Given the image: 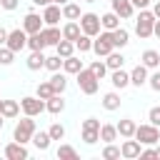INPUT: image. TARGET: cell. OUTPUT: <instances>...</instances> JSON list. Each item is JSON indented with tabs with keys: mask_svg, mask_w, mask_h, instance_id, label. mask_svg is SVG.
<instances>
[{
	"mask_svg": "<svg viewBox=\"0 0 160 160\" xmlns=\"http://www.w3.org/2000/svg\"><path fill=\"white\" fill-rule=\"evenodd\" d=\"M155 12L152 10H148V8H142L140 12H138V18H135V35L140 38V40H148V38H152V30H155Z\"/></svg>",
	"mask_w": 160,
	"mask_h": 160,
	"instance_id": "obj_1",
	"label": "cell"
},
{
	"mask_svg": "<svg viewBox=\"0 0 160 160\" xmlns=\"http://www.w3.org/2000/svg\"><path fill=\"white\" fill-rule=\"evenodd\" d=\"M35 130H38V125H35V120H32L30 115H25L22 120H18V122H15V128H12V140H18V142H22V145H28V142L32 140V135H35Z\"/></svg>",
	"mask_w": 160,
	"mask_h": 160,
	"instance_id": "obj_2",
	"label": "cell"
},
{
	"mask_svg": "<svg viewBox=\"0 0 160 160\" xmlns=\"http://www.w3.org/2000/svg\"><path fill=\"white\" fill-rule=\"evenodd\" d=\"M112 50H115V45H112V30H100V35L92 38V52L98 58H108Z\"/></svg>",
	"mask_w": 160,
	"mask_h": 160,
	"instance_id": "obj_3",
	"label": "cell"
},
{
	"mask_svg": "<svg viewBox=\"0 0 160 160\" xmlns=\"http://www.w3.org/2000/svg\"><path fill=\"white\" fill-rule=\"evenodd\" d=\"M75 78H78V88H80V92H85V95H95V92H98L100 80L92 75V70H90V68H82Z\"/></svg>",
	"mask_w": 160,
	"mask_h": 160,
	"instance_id": "obj_4",
	"label": "cell"
},
{
	"mask_svg": "<svg viewBox=\"0 0 160 160\" xmlns=\"http://www.w3.org/2000/svg\"><path fill=\"white\" fill-rule=\"evenodd\" d=\"M135 140H140V145H158V140H160V128L152 125V122L138 125V130H135Z\"/></svg>",
	"mask_w": 160,
	"mask_h": 160,
	"instance_id": "obj_5",
	"label": "cell"
},
{
	"mask_svg": "<svg viewBox=\"0 0 160 160\" xmlns=\"http://www.w3.org/2000/svg\"><path fill=\"white\" fill-rule=\"evenodd\" d=\"M78 22H80V30H82L85 35H90V38H98L100 30H102V25H100V15H98V12H82Z\"/></svg>",
	"mask_w": 160,
	"mask_h": 160,
	"instance_id": "obj_6",
	"label": "cell"
},
{
	"mask_svg": "<svg viewBox=\"0 0 160 160\" xmlns=\"http://www.w3.org/2000/svg\"><path fill=\"white\" fill-rule=\"evenodd\" d=\"M20 108H22V112L30 115V118H38V115H42V112L48 110V108H45V100L38 98V95H25V98L20 100Z\"/></svg>",
	"mask_w": 160,
	"mask_h": 160,
	"instance_id": "obj_7",
	"label": "cell"
},
{
	"mask_svg": "<svg viewBox=\"0 0 160 160\" xmlns=\"http://www.w3.org/2000/svg\"><path fill=\"white\" fill-rule=\"evenodd\" d=\"M12 52H20V50H25L28 48V32L22 30V28H15V30H10L8 32V42H5Z\"/></svg>",
	"mask_w": 160,
	"mask_h": 160,
	"instance_id": "obj_8",
	"label": "cell"
},
{
	"mask_svg": "<svg viewBox=\"0 0 160 160\" xmlns=\"http://www.w3.org/2000/svg\"><path fill=\"white\" fill-rule=\"evenodd\" d=\"M2 155L8 158V160H28V148L22 145V142H18V140H12V142H8L5 148H2Z\"/></svg>",
	"mask_w": 160,
	"mask_h": 160,
	"instance_id": "obj_9",
	"label": "cell"
},
{
	"mask_svg": "<svg viewBox=\"0 0 160 160\" xmlns=\"http://www.w3.org/2000/svg\"><path fill=\"white\" fill-rule=\"evenodd\" d=\"M45 28V20H42V15H38V12H28L25 18H22V30L28 32V35H32V32H40Z\"/></svg>",
	"mask_w": 160,
	"mask_h": 160,
	"instance_id": "obj_10",
	"label": "cell"
},
{
	"mask_svg": "<svg viewBox=\"0 0 160 160\" xmlns=\"http://www.w3.org/2000/svg\"><path fill=\"white\" fill-rule=\"evenodd\" d=\"M140 150H142V145H140V140H135V138H125L122 145H120V152H122L125 160H135V158H140Z\"/></svg>",
	"mask_w": 160,
	"mask_h": 160,
	"instance_id": "obj_11",
	"label": "cell"
},
{
	"mask_svg": "<svg viewBox=\"0 0 160 160\" xmlns=\"http://www.w3.org/2000/svg\"><path fill=\"white\" fill-rule=\"evenodd\" d=\"M110 10L120 15V20H130L135 15V5L130 0H110Z\"/></svg>",
	"mask_w": 160,
	"mask_h": 160,
	"instance_id": "obj_12",
	"label": "cell"
},
{
	"mask_svg": "<svg viewBox=\"0 0 160 160\" xmlns=\"http://www.w3.org/2000/svg\"><path fill=\"white\" fill-rule=\"evenodd\" d=\"M42 20H45V25H58L60 20H65V18H62V5H58V2L45 5V10H42Z\"/></svg>",
	"mask_w": 160,
	"mask_h": 160,
	"instance_id": "obj_13",
	"label": "cell"
},
{
	"mask_svg": "<svg viewBox=\"0 0 160 160\" xmlns=\"http://www.w3.org/2000/svg\"><path fill=\"white\" fill-rule=\"evenodd\" d=\"M110 82H112V88H115V90H125V88L130 85V72H128V70H122V68L110 70Z\"/></svg>",
	"mask_w": 160,
	"mask_h": 160,
	"instance_id": "obj_14",
	"label": "cell"
},
{
	"mask_svg": "<svg viewBox=\"0 0 160 160\" xmlns=\"http://www.w3.org/2000/svg\"><path fill=\"white\" fill-rule=\"evenodd\" d=\"M148 68L140 62V65H135L132 70H130V85H135V88H142V85H148Z\"/></svg>",
	"mask_w": 160,
	"mask_h": 160,
	"instance_id": "obj_15",
	"label": "cell"
},
{
	"mask_svg": "<svg viewBox=\"0 0 160 160\" xmlns=\"http://www.w3.org/2000/svg\"><path fill=\"white\" fill-rule=\"evenodd\" d=\"M82 68H85V65H82V60H80L78 55L62 58V72H65V75H78Z\"/></svg>",
	"mask_w": 160,
	"mask_h": 160,
	"instance_id": "obj_16",
	"label": "cell"
},
{
	"mask_svg": "<svg viewBox=\"0 0 160 160\" xmlns=\"http://www.w3.org/2000/svg\"><path fill=\"white\" fill-rule=\"evenodd\" d=\"M42 35H45V42L55 48V45L62 40V28H58V25H45V28H42Z\"/></svg>",
	"mask_w": 160,
	"mask_h": 160,
	"instance_id": "obj_17",
	"label": "cell"
},
{
	"mask_svg": "<svg viewBox=\"0 0 160 160\" xmlns=\"http://www.w3.org/2000/svg\"><path fill=\"white\" fill-rule=\"evenodd\" d=\"M120 92L118 90H110V92H105L102 95V108L108 110V112H115V110H120Z\"/></svg>",
	"mask_w": 160,
	"mask_h": 160,
	"instance_id": "obj_18",
	"label": "cell"
},
{
	"mask_svg": "<svg viewBox=\"0 0 160 160\" xmlns=\"http://www.w3.org/2000/svg\"><path fill=\"white\" fill-rule=\"evenodd\" d=\"M80 35H82V30H80V22H78V20H68V22L62 25V38H65V40H72V42H75Z\"/></svg>",
	"mask_w": 160,
	"mask_h": 160,
	"instance_id": "obj_19",
	"label": "cell"
},
{
	"mask_svg": "<svg viewBox=\"0 0 160 160\" xmlns=\"http://www.w3.org/2000/svg\"><path fill=\"white\" fill-rule=\"evenodd\" d=\"M45 108H48L50 115H60V112L65 110V100H62V95L55 92L52 98H48V100H45Z\"/></svg>",
	"mask_w": 160,
	"mask_h": 160,
	"instance_id": "obj_20",
	"label": "cell"
},
{
	"mask_svg": "<svg viewBox=\"0 0 160 160\" xmlns=\"http://www.w3.org/2000/svg\"><path fill=\"white\" fill-rule=\"evenodd\" d=\"M135 130H138V122L130 120V118H122L118 122V135L120 138H135Z\"/></svg>",
	"mask_w": 160,
	"mask_h": 160,
	"instance_id": "obj_21",
	"label": "cell"
},
{
	"mask_svg": "<svg viewBox=\"0 0 160 160\" xmlns=\"http://www.w3.org/2000/svg\"><path fill=\"white\" fill-rule=\"evenodd\" d=\"M140 62H142L148 70H158V68H160V52H158V50H145L142 58H140Z\"/></svg>",
	"mask_w": 160,
	"mask_h": 160,
	"instance_id": "obj_22",
	"label": "cell"
},
{
	"mask_svg": "<svg viewBox=\"0 0 160 160\" xmlns=\"http://www.w3.org/2000/svg\"><path fill=\"white\" fill-rule=\"evenodd\" d=\"M25 65H28V70H40V68H45V55H42V50H30V58L25 60Z\"/></svg>",
	"mask_w": 160,
	"mask_h": 160,
	"instance_id": "obj_23",
	"label": "cell"
},
{
	"mask_svg": "<svg viewBox=\"0 0 160 160\" xmlns=\"http://www.w3.org/2000/svg\"><path fill=\"white\" fill-rule=\"evenodd\" d=\"M30 142H32V145H35L38 150H42V152H45V150L50 148L52 138H50V132H48V130H40V132L35 130V135H32V140H30Z\"/></svg>",
	"mask_w": 160,
	"mask_h": 160,
	"instance_id": "obj_24",
	"label": "cell"
},
{
	"mask_svg": "<svg viewBox=\"0 0 160 160\" xmlns=\"http://www.w3.org/2000/svg\"><path fill=\"white\" fill-rule=\"evenodd\" d=\"M100 140H102V142H115V140H118V125L102 122V125H100Z\"/></svg>",
	"mask_w": 160,
	"mask_h": 160,
	"instance_id": "obj_25",
	"label": "cell"
},
{
	"mask_svg": "<svg viewBox=\"0 0 160 160\" xmlns=\"http://www.w3.org/2000/svg\"><path fill=\"white\" fill-rule=\"evenodd\" d=\"M100 25H102V30H115V28H120V15L110 10V12L100 15Z\"/></svg>",
	"mask_w": 160,
	"mask_h": 160,
	"instance_id": "obj_26",
	"label": "cell"
},
{
	"mask_svg": "<svg viewBox=\"0 0 160 160\" xmlns=\"http://www.w3.org/2000/svg\"><path fill=\"white\" fill-rule=\"evenodd\" d=\"M20 102L18 100H2V115H5V120H12V118H18L20 115Z\"/></svg>",
	"mask_w": 160,
	"mask_h": 160,
	"instance_id": "obj_27",
	"label": "cell"
},
{
	"mask_svg": "<svg viewBox=\"0 0 160 160\" xmlns=\"http://www.w3.org/2000/svg\"><path fill=\"white\" fill-rule=\"evenodd\" d=\"M128 42H130V32H128L122 25L115 28V30H112V45H115V48H125Z\"/></svg>",
	"mask_w": 160,
	"mask_h": 160,
	"instance_id": "obj_28",
	"label": "cell"
},
{
	"mask_svg": "<svg viewBox=\"0 0 160 160\" xmlns=\"http://www.w3.org/2000/svg\"><path fill=\"white\" fill-rule=\"evenodd\" d=\"M55 155H58V160H75L78 158V150L72 145H68V142H60L58 150H55Z\"/></svg>",
	"mask_w": 160,
	"mask_h": 160,
	"instance_id": "obj_29",
	"label": "cell"
},
{
	"mask_svg": "<svg viewBox=\"0 0 160 160\" xmlns=\"http://www.w3.org/2000/svg\"><path fill=\"white\" fill-rule=\"evenodd\" d=\"M28 48H30V50H45V48H48L42 30H40V32H32V35H28Z\"/></svg>",
	"mask_w": 160,
	"mask_h": 160,
	"instance_id": "obj_30",
	"label": "cell"
},
{
	"mask_svg": "<svg viewBox=\"0 0 160 160\" xmlns=\"http://www.w3.org/2000/svg\"><path fill=\"white\" fill-rule=\"evenodd\" d=\"M55 52L60 55V58H70V55H75V42L72 40H60L58 45H55Z\"/></svg>",
	"mask_w": 160,
	"mask_h": 160,
	"instance_id": "obj_31",
	"label": "cell"
},
{
	"mask_svg": "<svg viewBox=\"0 0 160 160\" xmlns=\"http://www.w3.org/2000/svg\"><path fill=\"white\" fill-rule=\"evenodd\" d=\"M50 85H52V90H55V92H60V95H62V92H65V88H68V78H65V72H60V70H58V72H52Z\"/></svg>",
	"mask_w": 160,
	"mask_h": 160,
	"instance_id": "obj_32",
	"label": "cell"
},
{
	"mask_svg": "<svg viewBox=\"0 0 160 160\" xmlns=\"http://www.w3.org/2000/svg\"><path fill=\"white\" fill-rule=\"evenodd\" d=\"M80 15L82 12H80V5L78 2H65L62 5V18L65 20H80Z\"/></svg>",
	"mask_w": 160,
	"mask_h": 160,
	"instance_id": "obj_33",
	"label": "cell"
},
{
	"mask_svg": "<svg viewBox=\"0 0 160 160\" xmlns=\"http://www.w3.org/2000/svg\"><path fill=\"white\" fill-rule=\"evenodd\" d=\"M105 65H108V70H118V68H122V65H125V58H122V52L112 50V52L105 58Z\"/></svg>",
	"mask_w": 160,
	"mask_h": 160,
	"instance_id": "obj_34",
	"label": "cell"
},
{
	"mask_svg": "<svg viewBox=\"0 0 160 160\" xmlns=\"http://www.w3.org/2000/svg\"><path fill=\"white\" fill-rule=\"evenodd\" d=\"M120 158H122L120 148L112 145V142H105V148H102V160H120Z\"/></svg>",
	"mask_w": 160,
	"mask_h": 160,
	"instance_id": "obj_35",
	"label": "cell"
},
{
	"mask_svg": "<svg viewBox=\"0 0 160 160\" xmlns=\"http://www.w3.org/2000/svg\"><path fill=\"white\" fill-rule=\"evenodd\" d=\"M75 50H80V55H82V52H90V50H92V38L82 32V35L75 40Z\"/></svg>",
	"mask_w": 160,
	"mask_h": 160,
	"instance_id": "obj_36",
	"label": "cell"
},
{
	"mask_svg": "<svg viewBox=\"0 0 160 160\" xmlns=\"http://www.w3.org/2000/svg\"><path fill=\"white\" fill-rule=\"evenodd\" d=\"M90 70H92V75H95L98 80H102V78L108 75V65H105V60H92V62H90Z\"/></svg>",
	"mask_w": 160,
	"mask_h": 160,
	"instance_id": "obj_37",
	"label": "cell"
},
{
	"mask_svg": "<svg viewBox=\"0 0 160 160\" xmlns=\"http://www.w3.org/2000/svg\"><path fill=\"white\" fill-rule=\"evenodd\" d=\"M35 95H38V98H42V100L52 98V95H55V90H52L50 80H45V82H38V90H35Z\"/></svg>",
	"mask_w": 160,
	"mask_h": 160,
	"instance_id": "obj_38",
	"label": "cell"
},
{
	"mask_svg": "<svg viewBox=\"0 0 160 160\" xmlns=\"http://www.w3.org/2000/svg\"><path fill=\"white\" fill-rule=\"evenodd\" d=\"M45 68L50 70V72H58V70H62V58L55 52V55H50V58H45Z\"/></svg>",
	"mask_w": 160,
	"mask_h": 160,
	"instance_id": "obj_39",
	"label": "cell"
},
{
	"mask_svg": "<svg viewBox=\"0 0 160 160\" xmlns=\"http://www.w3.org/2000/svg\"><path fill=\"white\" fill-rule=\"evenodd\" d=\"M48 132H50L52 140H62V138H65V125H62V122H52V125L48 128Z\"/></svg>",
	"mask_w": 160,
	"mask_h": 160,
	"instance_id": "obj_40",
	"label": "cell"
},
{
	"mask_svg": "<svg viewBox=\"0 0 160 160\" xmlns=\"http://www.w3.org/2000/svg\"><path fill=\"white\" fill-rule=\"evenodd\" d=\"M12 60H15V52L8 45H0V65H12Z\"/></svg>",
	"mask_w": 160,
	"mask_h": 160,
	"instance_id": "obj_41",
	"label": "cell"
},
{
	"mask_svg": "<svg viewBox=\"0 0 160 160\" xmlns=\"http://www.w3.org/2000/svg\"><path fill=\"white\" fill-rule=\"evenodd\" d=\"M80 135H82V142L85 145H95L100 140V132L98 130H80Z\"/></svg>",
	"mask_w": 160,
	"mask_h": 160,
	"instance_id": "obj_42",
	"label": "cell"
},
{
	"mask_svg": "<svg viewBox=\"0 0 160 160\" xmlns=\"http://www.w3.org/2000/svg\"><path fill=\"white\" fill-rule=\"evenodd\" d=\"M100 125H102V122H100L98 118H85L80 130H98V132H100Z\"/></svg>",
	"mask_w": 160,
	"mask_h": 160,
	"instance_id": "obj_43",
	"label": "cell"
},
{
	"mask_svg": "<svg viewBox=\"0 0 160 160\" xmlns=\"http://www.w3.org/2000/svg\"><path fill=\"white\" fill-rule=\"evenodd\" d=\"M148 120H150L152 125H158V128H160V105H155V108H150V110H148Z\"/></svg>",
	"mask_w": 160,
	"mask_h": 160,
	"instance_id": "obj_44",
	"label": "cell"
},
{
	"mask_svg": "<svg viewBox=\"0 0 160 160\" xmlns=\"http://www.w3.org/2000/svg\"><path fill=\"white\" fill-rule=\"evenodd\" d=\"M148 85H150L155 92H160V70H155V72L148 78Z\"/></svg>",
	"mask_w": 160,
	"mask_h": 160,
	"instance_id": "obj_45",
	"label": "cell"
},
{
	"mask_svg": "<svg viewBox=\"0 0 160 160\" xmlns=\"http://www.w3.org/2000/svg\"><path fill=\"white\" fill-rule=\"evenodd\" d=\"M150 158H158V155H155V145H145V148L140 150V160H150Z\"/></svg>",
	"mask_w": 160,
	"mask_h": 160,
	"instance_id": "obj_46",
	"label": "cell"
},
{
	"mask_svg": "<svg viewBox=\"0 0 160 160\" xmlns=\"http://www.w3.org/2000/svg\"><path fill=\"white\" fill-rule=\"evenodd\" d=\"M18 5H20V0H0V8H2V10H8V12L18 10Z\"/></svg>",
	"mask_w": 160,
	"mask_h": 160,
	"instance_id": "obj_47",
	"label": "cell"
},
{
	"mask_svg": "<svg viewBox=\"0 0 160 160\" xmlns=\"http://www.w3.org/2000/svg\"><path fill=\"white\" fill-rule=\"evenodd\" d=\"M8 32H10V30H5V28L0 25V45H5V42H8Z\"/></svg>",
	"mask_w": 160,
	"mask_h": 160,
	"instance_id": "obj_48",
	"label": "cell"
},
{
	"mask_svg": "<svg viewBox=\"0 0 160 160\" xmlns=\"http://www.w3.org/2000/svg\"><path fill=\"white\" fill-rule=\"evenodd\" d=\"M130 2H132V5H135V8H140V10H142V8H148V5H150V0H130Z\"/></svg>",
	"mask_w": 160,
	"mask_h": 160,
	"instance_id": "obj_49",
	"label": "cell"
},
{
	"mask_svg": "<svg viewBox=\"0 0 160 160\" xmlns=\"http://www.w3.org/2000/svg\"><path fill=\"white\" fill-rule=\"evenodd\" d=\"M152 35H155V38H158V40H160V18H158V20H155V30H152Z\"/></svg>",
	"mask_w": 160,
	"mask_h": 160,
	"instance_id": "obj_50",
	"label": "cell"
},
{
	"mask_svg": "<svg viewBox=\"0 0 160 160\" xmlns=\"http://www.w3.org/2000/svg\"><path fill=\"white\" fill-rule=\"evenodd\" d=\"M152 12H155V18H160V0L152 5Z\"/></svg>",
	"mask_w": 160,
	"mask_h": 160,
	"instance_id": "obj_51",
	"label": "cell"
},
{
	"mask_svg": "<svg viewBox=\"0 0 160 160\" xmlns=\"http://www.w3.org/2000/svg\"><path fill=\"white\" fill-rule=\"evenodd\" d=\"M30 2H32V5H42V8H45V5H50L48 0H30Z\"/></svg>",
	"mask_w": 160,
	"mask_h": 160,
	"instance_id": "obj_52",
	"label": "cell"
},
{
	"mask_svg": "<svg viewBox=\"0 0 160 160\" xmlns=\"http://www.w3.org/2000/svg\"><path fill=\"white\" fill-rule=\"evenodd\" d=\"M5 128V115H0V130Z\"/></svg>",
	"mask_w": 160,
	"mask_h": 160,
	"instance_id": "obj_53",
	"label": "cell"
},
{
	"mask_svg": "<svg viewBox=\"0 0 160 160\" xmlns=\"http://www.w3.org/2000/svg\"><path fill=\"white\" fill-rule=\"evenodd\" d=\"M155 155H158V160H160V145H158V148H155Z\"/></svg>",
	"mask_w": 160,
	"mask_h": 160,
	"instance_id": "obj_54",
	"label": "cell"
},
{
	"mask_svg": "<svg viewBox=\"0 0 160 160\" xmlns=\"http://www.w3.org/2000/svg\"><path fill=\"white\" fill-rule=\"evenodd\" d=\"M55 2H58V5H65V2H70V0H55Z\"/></svg>",
	"mask_w": 160,
	"mask_h": 160,
	"instance_id": "obj_55",
	"label": "cell"
},
{
	"mask_svg": "<svg viewBox=\"0 0 160 160\" xmlns=\"http://www.w3.org/2000/svg\"><path fill=\"white\" fill-rule=\"evenodd\" d=\"M0 115H2V100H0Z\"/></svg>",
	"mask_w": 160,
	"mask_h": 160,
	"instance_id": "obj_56",
	"label": "cell"
},
{
	"mask_svg": "<svg viewBox=\"0 0 160 160\" xmlns=\"http://www.w3.org/2000/svg\"><path fill=\"white\" fill-rule=\"evenodd\" d=\"M82 2H95V0H82Z\"/></svg>",
	"mask_w": 160,
	"mask_h": 160,
	"instance_id": "obj_57",
	"label": "cell"
},
{
	"mask_svg": "<svg viewBox=\"0 0 160 160\" xmlns=\"http://www.w3.org/2000/svg\"><path fill=\"white\" fill-rule=\"evenodd\" d=\"M0 10H2V8H0Z\"/></svg>",
	"mask_w": 160,
	"mask_h": 160,
	"instance_id": "obj_58",
	"label": "cell"
}]
</instances>
